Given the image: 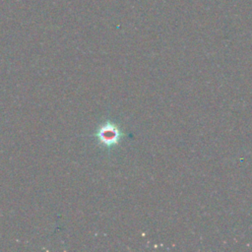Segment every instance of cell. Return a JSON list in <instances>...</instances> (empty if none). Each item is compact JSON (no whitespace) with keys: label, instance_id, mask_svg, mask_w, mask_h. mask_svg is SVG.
<instances>
[{"label":"cell","instance_id":"obj_1","mask_svg":"<svg viewBox=\"0 0 252 252\" xmlns=\"http://www.w3.org/2000/svg\"><path fill=\"white\" fill-rule=\"evenodd\" d=\"M94 136L101 146L111 148L120 142L123 137V132L115 123L105 121L97 127Z\"/></svg>","mask_w":252,"mask_h":252}]
</instances>
